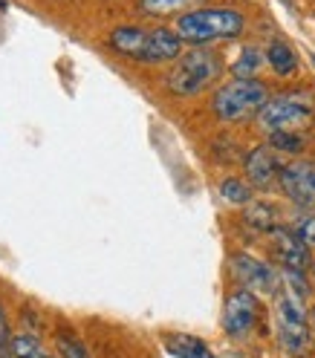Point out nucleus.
Masks as SVG:
<instances>
[{"label": "nucleus", "mask_w": 315, "mask_h": 358, "mask_svg": "<svg viewBox=\"0 0 315 358\" xmlns=\"http://www.w3.org/2000/svg\"><path fill=\"white\" fill-rule=\"evenodd\" d=\"M246 20L243 12L232 6H202L179 15L176 20V35L194 43V47H206L211 41H232L243 32Z\"/></svg>", "instance_id": "1"}, {"label": "nucleus", "mask_w": 315, "mask_h": 358, "mask_svg": "<svg viewBox=\"0 0 315 358\" xmlns=\"http://www.w3.org/2000/svg\"><path fill=\"white\" fill-rule=\"evenodd\" d=\"M220 76H223V58L206 47H194L176 58L165 78V87L179 99H191L206 87H211L214 81H220Z\"/></svg>", "instance_id": "2"}, {"label": "nucleus", "mask_w": 315, "mask_h": 358, "mask_svg": "<svg viewBox=\"0 0 315 358\" xmlns=\"http://www.w3.org/2000/svg\"><path fill=\"white\" fill-rule=\"evenodd\" d=\"M275 327H278V344L289 355H304L309 350V312H307V295L292 289L289 283L275 298Z\"/></svg>", "instance_id": "3"}, {"label": "nucleus", "mask_w": 315, "mask_h": 358, "mask_svg": "<svg viewBox=\"0 0 315 358\" xmlns=\"http://www.w3.org/2000/svg\"><path fill=\"white\" fill-rule=\"evenodd\" d=\"M266 101H269V93L258 78H234L217 87V93L211 99V110L223 122H246L258 116Z\"/></svg>", "instance_id": "4"}, {"label": "nucleus", "mask_w": 315, "mask_h": 358, "mask_svg": "<svg viewBox=\"0 0 315 358\" xmlns=\"http://www.w3.org/2000/svg\"><path fill=\"white\" fill-rule=\"evenodd\" d=\"M315 119V101L309 93H301V90H289V93H281L275 99H269L263 104V110L258 113V124L263 133H284V130H304L309 127Z\"/></svg>", "instance_id": "5"}, {"label": "nucleus", "mask_w": 315, "mask_h": 358, "mask_svg": "<svg viewBox=\"0 0 315 358\" xmlns=\"http://www.w3.org/2000/svg\"><path fill=\"white\" fill-rule=\"evenodd\" d=\"M258 318H260V303L255 292H249L243 286L229 292L226 303H223V329H226V335H232V338H249Z\"/></svg>", "instance_id": "6"}, {"label": "nucleus", "mask_w": 315, "mask_h": 358, "mask_svg": "<svg viewBox=\"0 0 315 358\" xmlns=\"http://www.w3.org/2000/svg\"><path fill=\"white\" fill-rule=\"evenodd\" d=\"M232 275L243 289H249L255 295H278V272L272 266H266L263 260L252 255H234L232 257Z\"/></svg>", "instance_id": "7"}, {"label": "nucleus", "mask_w": 315, "mask_h": 358, "mask_svg": "<svg viewBox=\"0 0 315 358\" xmlns=\"http://www.w3.org/2000/svg\"><path fill=\"white\" fill-rule=\"evenodd\" d=\"M278 182L284 194L301 208H315V165L312 162H289L281 168Z\"/></svg>", "instance_id": "8"}, {"label": "nucleus", "mask_w": 315, "mask_h": 358, "mask_svg": "<svg viewBox=\"0 0 315 358\" xmlns=\"http://www.w3.org/2000/svg\"><path fill=\"white\" fill-rule=\"evenodd\" d=\"M272 252L278 257V263L284 266V272H298L304 275L307 268L312 266V257H309V249L292 234V229H278L272 231Z\"/></svg>", "instance_id": "9"}, {"label": "nucleus", "mask_w": 315, "mask_h": 358, "mask_svg": "<svg viewBox=\"0 0 315 358\" xmlns=\"http://www.w3.org/2000/svg\"><path fill=\"white\" fill-rule=\"evenodd\" d=\"M281 162H278V156L275 150L269 148V145H258L252 148L249 153H246V159H243V171H246V179H249L252 185L258 188H269L278 179L281 173Z\"/></svg>", "instance_id": "10"}, {"label": "nucleus", "mask_w": 315, "mask_h": 358, "mask_svg": "<svg viewBox=\"0 0 315 358\" xmlns=\"http://www.w3.org/2000/svg\"><path fill=\"white\" fill-rule=\"evenodd\" d=\"M183 55V38L176 35V29H150L148 32V43L142 52V64H165V61H176Z\"/></svg>", "instance_id": "11"}, {"label": "nucleus", "mask_w": 315, "mask_h": 358, "mask_svg": "<svg viewBox=\"0 0 315 358\" xmlns=\"http://www.w3.org/2000/svg\"><path fill=\"white\" fill-rule=\"evenodd\" d=\"M110 47H113L119 55L125 58H133V61H142V52H145V43H148V29H139V27H119L110 32Z\"/></svg>", "instance_id": "12"}, {"label": "nucleus", "mask_w": 315, "mask_h": 358, "mask_svg": "<svg viewBox=\"0 0 315 358\" xmlns=\"http://www.w3.org/2000/svg\"><path fill=\"white\" fill-rule=\"evenodd\" d=\"M165 350L176 358H217L200 338H194V335H183V332L165 335Z\"/></svg>", "instance_id": "13"}, {"label": "nucleus", "mask_w": 315, "mask_h": 358, "mask_svg": "<svg viewBox=\"0 0 315 358\" xmlns=\"http://www.w3.org/2000/svg\"><path fill=\"white\" fill-rule=\"evenodd\" d=\"M266 61H269V66H272L281 78L295 76V70H298V55H295V50H292L286 41H272V43H269V47H266Z\"/></svg>", "instance_id": "14"}, {"label": "nucleus", "mask_w": 315, "mask_h": 358, "mask_svg": "<svg viewBox=\"0 0 315 358\" xmlns=\"http://www.w3.org/2000/svg\"><path fill=\"white\" fill-rule=\"evenodd\" d=\"M243 220H246V226H252L255 231H278L281 229V214L272 203H249Z\"/></svg>", "instance_id": "15"}, {"label": "nucleus", "mask_w": 315, "mask_h": 358, "mask_svg": "<svg viewBox=\"0 0 315 358\" xmlns=\"http://www.w3.org/2000/svg\"><path fill=\"white\" fill-rule=\"evenodd\" d=\"M263 58H266V52L260 50V47H243L240 50V55H237V61H234V78H255L258 73H260V66H263Z\"/></svg>", "instance_id": "16"}, {"label": "nucleus", "mask_w": 315, "mask_h": 358, "mask_svg": "<svg viewBox=\"0 0 315 358\" xmlns=\"http://www.w3.org/2000/svg\"><path fill=\"white\" fill-rule=\"evenodd\" d=\"M12 358H50V355L32 332H18L12 335Z\"/></svg>", "instance_id": "17"}, {"label": "nucleus", "mask_w": 315, "mask_h": 358, "mask_svg": "<svg viewBox=\"0 0 315 358\" xmlns=\"http://www.w3.org/2000/svg\"><path fill=\"white\" fill-rule=\"evenodd\" d=\"M220 194H223V199H226L229 206H249L252 203L249 182H243V179H237V176L223 179V182H220Z\"/></svg>", "instance_id": "18"}, {"label": "nucleus", "mask_w": 315, "mask_h": 358, "mask_svg": "<svg viewBox=\"0 0 315 358\" xmlns=\"http://www.w3.org/2000/svg\"><path fill=\"white\" fill-rule=\"evenodd\" d=\"M269 148L272 150H281V153H301L307 148V136L298 130H284V133H272L269 136Z\"/></svg>", "instance_id": "19"}, {"label": "nucleus", "mask_w": 315, "mask_h": 358, "mask_svg": "<svg viewBox=\"0 0 315 358\" xmlns=\"http://www.w3.org/2000/svg\"><path fill=\"white\" fill-rule=\"evenodd\" d=\"M194 3H200V0H139V9L145 15L160 17V15H174L179 9H188Z\"/></svg>", "instance_id": "20"}, {"label": "nucleus", "mask_w": 315, "mask_h": 358, "mask_svg": "<svg viewBox=\"0 0 315 358\" xmlns=\"http://www.w3.org/2000/svg\"><path fill=\"white\" fill-rule=\"evenodd\" d=\"M55 347H58L61 358H90L87 347L78 341L76 332H58L55 335Z\"/></svg>", "instance_id": "21"}, {"label": "nucleus", "mask_w": 315, "mask_h": 358, "mask_svg": "<svg viewBox=\"0 0 315 358\" xmlns=\"http://www.w3.org/2000/svg\"><path fill=\"white\" fill-rule=\"evenodd\" d=\"M292 234H295L307 249H315V214H307V211H301L295 220H292Z\"/></svg>", "instance_id": "22"}, {"label": "nucleus", "mask_w": 315, "mask_h": 358, "mask_svg": "<svg viewBox=\"0 0 315 358\" xmlns=\"http://www.w3.org/2000/svg\"><path fill=\"white\" fill-rule=\"evenodd\" d=\"M0 358H12V335H9V327H6L4 303H0Z\"/></svg>", "instance_id": "23"}, {"label": "nucleus", "mask_w": 315, "mask_h": 358, "mask_svg": "<svg viewBox=\"0 0 315 358\" xmlns=\"http://www.w3.org/2000/svg\"><path fill=\"white\" fill-rule=\"evenodd\" d=\"M0 9H6V0H0Z\"/></svg>", "instance_id": "24"}, {"label": "nucleus", "mask_w": 315, "mask_h": 358, "mask_svg": "<svg viewBox=\"0 0 315 358\" xmlns=\"http://www.w3.org/2000/svg\"><path fill=\"white\" fill-rule=\"evenodd\" d=\"M312 280H315V260H312Z\"/></svg>", "instance_id": "25"}, {"label": "nucleus", "mask_w": 315, "mask_h": 358, "mask_svg": "<svg viewBox=\"0 0 315 358\" xmlns=\"http://www.w3.org/2000/svg\"><path fill=\"white\" fill-rule=\"evenodd\" d=\"M312 327H315V309H312Z\"/></svg>", "instance_id": "26"}, {"label": "nucleus", "mask_w": 315, "mask_h": 358, "mask_svg": "<svg viewBox=\"0 0 315 358\" xmlns=\"http://www.w3.org/2000/svg\"><path fill=\"white\" fill-rule=\"evenodd\" d=\"M312 64H315V55H312Z\"/></svg>", "instance_id": "27"}]
</instances>
